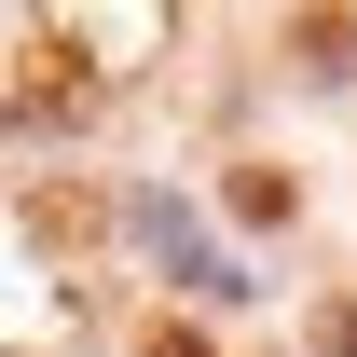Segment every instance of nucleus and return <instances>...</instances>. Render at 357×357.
Wrapping results in <instances>:
<instances>
[{"instance_id": "nucleus-1", "label": "nucleus", "mask_w": 357, "mask_h": 357, "mask_svg": "<svg viewBox=\"0 0 357 357\" xmlns=\"http://www.w3.org/2000/svg\"><path fill=\"white\" fill-rule=\"evenodd\" d=\"M28 110H42V124H83V110H96V69H83L69 42H42L28 83H14V124H28Z\"/></svg>"}, {"instance_id": "nucleus-2", "label": "nucleus", "mask_w": 357, "mask_h": 357, "mask_svg": "<svg viewBox=\"0 0 357 357\" xmlns=\"http://www.w3.org/2000/svg\"><path fill=\"white\" fill-rule=\"evenodd\" d=\"M234 220H289V178H275V165H234Z\"/></svg>"}, {"instance_id": "nucleus-3", "label": "nucleus", "mask_w": 357, "mask_h": 357, "mask_svg": "<svg viewBox=\"0 0 357 357\" xmlns=\"http://www.w3.org/2000/svg\"><path fill=\"white\" fill-rule=\"evenodd\" d=\"M151 357H206V330H151Z\"/></svg>"}, {"instance_id": "nucleus-4", "label": "nucleus", "mask_w": 357, "mask_h": 357, "mask_svg": "<svg viewBox=\"0 0 357 357\" xmlns=\"http://www.w3.org/2000/svg\"><path fill=\"white\" fill-rule=\"evenodd\" d=\"M330 357H357V303H330Z\"/></svg>"}]
</instances>
